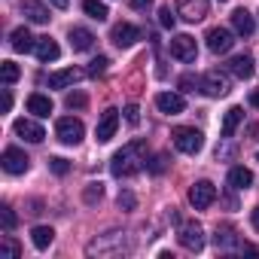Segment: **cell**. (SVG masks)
Returning <instances> with one entry per match:
<instances>
[{
	"label": "cell",
	"mask_w": 259,
	"mask_h": 259,
	"mask_svg": "<svg viewBox=\"0 0 259 259\" xmlns=\"http://www.w3.org/2000/svg\"><path fill=\"white\" fill-rule=\"evenodd\" d=\"M147 141H132V144H125L116 156H113V162H110V171H113V177H135L141 168H144V162H147Z\"/></svg>",
	"instance_id": "1"
},
{
	"label": "cell",
	"mask_w": 259,
	"mask_h": 259,
	"mask_svg": "<svg viewBox=\"0 0 259 259\" xmlns=\"http://www.w3.org/2000/svg\"><path fill=\"white\" fill-rule=\"evenodd\" d=\"M174 147L180 150V153H186V156H198L201 150H204V135L198 132V128H174Z\"/></svg>",
	"instance_id": "2"
},
{
	"label": "cell",
	"mask_w": 259,
	"mask_h": 259,
	"mask_svg": "<svg viewBox=\"0 0 259 259\" xmlns=\"http://www.w3.org/2000/svg\"><path fill=\"white\" fill-rule=\"evenodd\" d=\"M55 135H58L61 144L76 147V144L85 138V125H82L79 119H73V116H61V119L55 122Z\"/></svg>",
	"instance_id": "3"
},
{
	"label": "cell",
	"mask_w": 259,
	"mask_h": 259,
	"mask_svg": "<svg viewBox=\"0 0 259 259\" xmlns=\"http://www.w3.org/2000/svg\"><path fill=\"white\" fill-rule=\"evenodd\" d=\"M177 241H180L183 250L198 253V250L204 247V232H201V226H198L195 220H189V223H180V229H177Z\"/></svg>",
	"instance_id": "4"
},
{
	"label": "cell",
	"mask_w": 259,
	"mask_h": 259,
	"mask_svg": "<svg viewBox=\"0 0 259 259\" xmlns=\"http://www.w3.org/2000/svg\"><path fill=\"white\" fill-rule=\"evenodd\" d=\"M217 201V186L210 183V180H198L192 189H189V204L195 207V210H204V207H210Z\"/></svg>",
	"instance_id": "5"
},
{
	"label": "cell",
	"mask_w": 259,
	"mask_h": 259,
	"mask_svg": "<svg viewBox=\"0 0 259 259\" xmlns=\"http://www.w3.org/2000/svg\"><path fill=\"white\" fill-rule=\"evenodd\" d=\"M229 89H232V82H229V76L220 73V70H210V73L201 76V92H204L207 98H223V95H229Z\"/></svg>",
	"instance_id": "6"
},
{
	"label": "cell",
	"mask_w": 259,
	"mask_h": 259,
	"mask_svg": "<svg viewBox=\"0 0 259 259\" xmlns=\"http://www.w3.org/2000/svg\"><path fill=\"white\" fill-rule=\"evenodd\" d=\"M204 40H207V49H210L213 55H226V52L235 46V34H232L229 28H210Z\"/></svg>",
	"instance_id": "7"
},
{
	"label": "cell",
	"mask_w": 259,
	"mask_h": 259,
	"mask_svg": "<svg viewBox=\"0 0 259 259\" xmlns=\"http://www.w3.org/2000/svg\"><path fill=\"white\" fill-rule=\"evenodd\" d=\"M171 55H174L177 61H186V64H192V61H195V55H198L195 37H189V34H177V37L171 40Z\"/></svg>",
	"instance_id": "8"
},
{
	"label": "cell",
	"mask_w": 259,
	"mask_h": 259,
	"mask_svg": "<svg viewBox=\"0 0 259 259\" xmlns=\"http://www.w3.org/2000/svg\"><path fill=\"white\" fill-rule=\"evenodd\" d=\"M110 40H113L119 49H132V46L141 40V31H138L132 22H119V25H113V31H110Z\"/></svg>",
	"instance_id": "9"
},
{
	"label": "cell",
	"mask_w": 259,
	"mask_h": 259,
	"mask_svg": "<svg viewBox=\"0 0 259 259\" xmlns=\"http://www.w3.org/2000/svg\"><path fill=\"white\" fill-rule=\"evenodd\" d=\"M0 165H4L7 174H25L31 168V159L19 150V147H7L4 150V159H0Z\"/></svg>",
	"instance_id": "10"
},
{
	"label": "cell",
	"mask_w": 259,
	"mask_h": 259,
	"mask_svg": "<svg viewBox=\"0 0 259 259\" xmlns=\"http://www.w3.org/2000/svg\"><path fill=\"white\" fill-rule=\"evenodd\" d=\"M116 128H119V110H116V107H110V110H104V113H101L98 128H95L98 144H107V141L116 135Z\"/></svg>",
	"instance_id": "11"
},
{
	"label": "cell",
	"mask_w": 259,
	"mask_h": 259,
	"mask_svg": "<svg viewBox=\"0 0 259 259\" xmlns=\"http://www.w3.org/2000/svg\"><path fill=\"white\" fill-rule=\"evenodd\" d=\"M125 250V244H122V235L119 232H110V235H104L101 241H92L89 247H85V253L89 256H107V253H122Z\"/></svg>",
	"instance_id": "12"
},
{
	"label": "cell",
	"mask_w": 259,
	"mask_h": 259,
	"mask_svg": "<svg viewBox=\"0 0 259 259\" xmlns=\"http://www.w3.org/2000/svg\"><path fill=\"white\" fill-rule=\"evenodd\" d=\"M177 13L186 22H201L207 16V0H177Z\"/></svg>",
	"instance_id": "13"
},
{
	"label": "cell",
	"mask_w": 259,
	"mask_h": 259,
	"mask_svg": "<svg viewBox=\"0 0 259 259\" xmlns=\"http://www.w3.org/2000/svg\"><path fill=\"white\" fill-rule=\"evenodd\" d=\"M16 135H19V138H25L28 144H40V141L46 138L43 125H40V122H34V119H16Z\"/></svg>",
	"instance_id": "14"
},
{
	"label": "cell",
	"mask_w": 259,
	"mask_h": 259,
	"mask_svg": "<svg viewBox=\"0 0 259 259\" xmlns=\"http://www.w3.org/2000/svg\"><path fill=\"white\" fill-rule=\"evenodd\" d=\"M22 16L28 22H34V25H46L52 19L49 16V7L43 4V0H25V4H22Z\"/></svg>",
	"instance_id": "15"
},
{
	"label": "cell",
	"mask_w": 259,
	"mask_h": 259,
	"mask_svg": "<svg viewBox=\"0 0 259 259\" xmlns=\"http://www.w3.org/2000/svg\"><path fill=\"white\" fill-rule=\"evenodd\" d=\"M156 107H159L162 113H168V116H177V113L186 110V101H183L177 92H159V95H156Z\"/></svg>",
	"instance_id": "16"
},
{
	"label": "cell",
	"mask_w": 259,
	"mask_h": 259,
	"mask_svg": "<svg viewBox=\"0 0 259 259\" xmlns=\"http://www.w3.org/2000/svg\"><path fill=\"white\" fill-rule=\"evenodd\" d=\"M79 79H82V70H79V67H64V70L49 73V85H52V89H67V85H73V82H79Z\"/></svg>",
	"instance_id": "17"
},
{
	"label": "cell",
	"mask_w": 259,
	"mask_h": 259,
	"mask_svg": "<svg viewBox=\"0 0 259 259\" xmlns=\"http://www.w3.org/2000/svg\"><path fill=\"white\" fill-rule=\"evenodd\" d=\"M34 55L46 64V61H55L58 55H61V49H58V43L52 40V37H37V46H34Z\"/></svg>",
	"instance_id": "18"
},
{
	"label": "cell",
	"mask_w": 259,
	"mask_h": 259,
	"mask_svg": "<svg viewBox=\"0 0 259 259\" xmlns=\"http://www.w3.org/2000/svg\"><path fill=\"white\" fill-rule=\"evenodd\" d=\"M232 28H235V34L250 37V34L256 31V22H253V16H250L247 10H235V13H232Z\"/></svg>",
	"instance_id": "19"
},
{
	"label": "cell",
	"mask_w": 259,
	"mask_h": 259,
	"mask_svg": "<svg viewBox=\"0 0 259 259\" xmlns=\"http://www.w3.org/2000/svg\"><path fill=\"white\" fill-rule=\"evenodd\" d=\"M70 46L73 52H89L95 46V34L89 28H70Z\"/></svg>",
	"instance_id": "20"
},
{
	"label": "cell",
	"mask_w": 259,
	"mask_h": 259,
	"mask_svg": "<svg viewBox=\"0 0 259 259\" xmlns=\"http://www.w3.org/2000/svg\"><path fill=\"white\" fill-rule=\"evenodd\" d=\"M241 122H244V110H241V107H229L226 116H223V128H220L223 138H232V135L238 132V125H241Z\"/></svg>",
	"instance_id": "21"
},
{
	"label": "cell",
	"mask_w": 259,
	"mask_h": 259,
	"mask_svg": "<svg viewBox=\"0 0 259 259\" xmlns=\"http://www.w3.org/2000/svg\"><path fill=\"white\" fill-rule=\"evenodd\" d=\"M10 46H13L16 52H34L37 40L31 37V31H28V28H16V31H13V40H10Z\"/></svg>",
	"instance_id": "22"
},
{
	"label": "cell",
	"mask_w": 259,
	"mask_h": 259,
	"mask_svg": "<svg viewBox=\"0 0 259 259\" xmlns=\"http://www.w3.org/2000/svg\"><path fill=\"white\" fill-rule=\"evenodd\" d=\"M229 70H232L238 79H250V76H253V58H250V55H235V58L229 61Z\"/></svg>",
	"instance_id": "23"
},
{
	"label": "cell",
	"mask_w": 259,
	"mask_h": 259,
	"mask_svg": "<svg viewBox=\"0 0 259 259\" xmlns=\"http://www.w3.org/2000/svg\"><path fill=\"white\" fill-rule=\"evenodd\" d=\"M250 183H253V171H250V168L238 165V168L229 171V186H232V189H250Z\"/></svg>",
	"instance_id": "24"
},
{
	"label": "cell",
	"mask_w": 259,
	"mask_h": 259,
	"mask_svg": "<svg viewBox=\"0 0 259 259\" xmlns=\"http://www.w3.org/2000/svg\"><path fill=\"white\" fill-rule=\"evenodd\" d=\"M28 113H34L37 119H46V116L52 113V101H49L46 95H31V98H28Z\"/></svg>",
	"instance_id": "25"
},
{
	"label": "cell",
	"mask_w": 259,
	"mask_h": 259,
	"mask_svg": "<svg viewBox=\"0 0 259 259\" xmlns=\"http://www.w3.org/2000/svg\"><path fill=\"white\" fill-rule=\"evenodd\" d=\"M31 241H34L37 250H46V247L55 241V229H52V226H34V229H31Z\"/></svg>",
	"instance_id": "26"
},
{
	"label": "cell",
	"mask_w": 259,
	"mask_h": 259,
	"mask_svg": "<svg viewBox=\"0 0 259 259\" xmlns=\"http://www.w3.org/2000/svg\"><path fill=\"white\" fill-rule=\"evenodd\" d=\"M217 247L220 250H229V247H238V235H235V229L232 226H217Z\"/></svg>",
	"instance_id": "27"
},
{
	"label": "cell",
	"mask_w": 259,
	"mask_h": 259,
	"mask_svg": "<svg viewBox=\"0 0 259 259\" xmlns=\"http://www.w3.org/2000/svg\"><path fill=\"white\" fill-rule=\"evenodd\" d=\"M82 10H85V16L89 19H95V22H104L110 13H107V4H101V0H82Z\"/></svg>",
	"instance_id": "28"
},
{
	"label": "cell",
	"mask_w": 259,
	"mask_h": 259,
	"mask_svg": "<svg viewBox=\"0 0 259 259\" xmlns=\"http://www.w3.org/2000/svg\"><path fill=\"white\" fill-rule=\"evenodd\" d=\"M82 198H85V204L101 201V198H104V183H89V186H85V192H82Z\"/></svg>",
	"instance_id": "29"
},
{
	"label": "cell",
	"mask_w": 259,
	"mask_h": 259,
	"mask_svg": "<svg viewBox=\"0 0 259 259\" xmlns=\"http://www.w3.org/2000/svg\"><path fill=\"white\" fill-rule=\"evenodd\" d=\"M107 67H110V58H107V55H98V58L89 64V76H104Z\"/></svg>",
	"instance_id": "30"
},
{
	"label": "cell",
	"mask_w": 259,
	"mask_h": 259,
	"mask_svg": "<svg viewBox=\"0 0 259 259\" xmlns=\"http://www.w3.org/2000/svg\"><path fill=\"white\" fill-rule=\"evenodd\" d=\"M0 73H4V82H7V85H13V82L19 79V64H16V61H4Z\"/></svg>",
	"instance_id": "31"
},
{
	"label": "cell",
	"mask_w": 259,
	"mask_h": 259,
	"mask_svg": "<svg viewBox=\"0 0 259 259\" xmlns=\"http://www.w3.org/2000/svg\"><path fill=\"white\" fill-rule=\"evenodd\" d=\"M116 201H119V207H122V210H135V207H138V198H135V192H128V189H122Z\"/></svg>",
	"instance_id": "32"
},
{
	"label": "cell",
	"mask_w": 259,
	"mask_h": 259,
	"mask_svg": "<svg viewBox=\"0 0 259 259\" xmlns=\"http://www.w3.org/2000/svg\"><path fill=\"white\" fill-rule=\"evenodd\" d=\"M49 168H52V174L64 177V174L70 171V162H67V159H61V156H52V159H49Z\"/></svg>",
	"instance_id": "33"
},
{
	"label": "cell",
	"mask_w": 259,
	"mask_h": 259,
	"mask_svg": "<svg viewBox=\"0 0 259 259\" xmlns=\"http://www.w3.org/2000/svg\"><path fill=\"white\" fill-rule=\"evenodd\" d=\"M0 223H4V229H7V232H13V229H16V213H13V207H10V204L0 207Z\"/></svg>",
	"instance_id": "34"
},
{
	"label": "cell",
	"mask_w": 259,
	"mask_h": 259,
	"mask_svg": "<svg viewBox=\"0 0 259 259\" xmlns=\"http://www.w3.org/2000/svg\"><path fill=\"white\" fill-rule=\"evenodd\" d=\"M0 253H7V256H13V259H19L22 256V247L13 241V238H4L0 241Z\"/></svg>",
	"instance_id": "35"
},
{
	"label": "cell",
	"mask_w": 259,
	"mask_h": 259,
	"mask_svg": "<svg viewBox=\"0 0 259 259\" xmlns=\"http://www.w3.org/2000/svg\"><path fill=\"white\" fill-rule=\"evenodd\" d=\"M64 104H67V110H82V107H85V95L73 92V95H67V98H64Z\"/></svg>",
	"instance_id": "36"
},
{
	"label": "cell",
	"mask_w": 259,
	"mask_h": 259,
	"mask_svg": "<svg viewBox=\"0 0 259 259\" xmlns=\"http://www.w3.org/2000/svg\"><path fill=\"white\" fill-rule=\"evenodd\" d=\"M147 168H150V174H162V171L168 168V156H165V153H159V156H156Z\"/></svg>",
	"instance_id": "37"
},
{
	"label": "cell",
	"mask_w": 259,
	"mask_h": 259,
	"mask_svg": "<svg viewBox=\"0 0 259 259\" xmlns=\"http://www.w3.org/2000/svg\"><path fill=\"white\" fill-rule=\"evenodd\" d=\"M180 89L183 92H195V89H201V79H195L192 73H186V76H180Z\"/></svg>",
	"instance_id": "38"
},
{
	"label": "cell",
	"mask_w": 259,
	"mask_h": 259,
	"mask_svg": "<svg viewBox=\"0 0 259 259\" xmlns=\"http://www.w3.org/2000/svg\"><path fill=\"white\" fill-rule=\"evenodd\" d=\"M125 122H128V125H138V122H141V110H138V104H128V107H125Z\"/></svg>",
	"instance_id": "39"
},
{
	"label": "cell",
	"mask_w": 259,
	"mask_h": 259,
	"mask_svg": "<svg viewBox=\"0 0 259 259\" xmlns=\"http://www.w3.org/2000/svg\"><path fill=\"white\" fill-rule=\"evenodd\" d=\"M159 25H162V28H174V13H171V7L159 10Z\"/></svg>",
	"instance_id": "40"
},
{
	"label": "cell",
	"mask_w": 259,
	"mask_h": 259,
	"mask_svg": "<svg viewBox=\"0 0 259 259\" xmlns=\"http://www.w3.org/2000/svg\"><path fill=\"white\" fill-rule=\"evenodd\" d=\"M0 107H4V113H10V107H13V95H10V89H4V98H0Z\"/></svg>",
	"instance_id": "41"
},
{
	"label": "cell",
	"mask_w": 259,
	"mask_h": 259,
	"mask_svg": "<svg viewBox=\"0 0 259 259\" xmlns=\"http://www.w3.org/2000/svg\"><path fill=\"white\" fill-rule=\"evenodd\" d=\"M128 4H132V10H147L153 0H128Z\"/></svg>",
	"instance_id": "42"
},
{
	"label": "cell",
	"mask_w": 259,
	"mask_h": 259,
	"mask_svg": "<svg viewBox=\"0 0 259 259\" xmlns=\"http://www.w3.org/2000/svg\"><path fill=\"white\" fill-rule=\"evenodd\" d=\"M250 223H253V229L259 232V204H256V207L250 210Z\"/></svg>",
	"instance_id": "43"
},
{
	"label": "cell",
	"mask_w": 259,
	"mask_h": 259,
	"mask_svg": "<svg viewBox=\"0 0 259 259\" xmlns=\"http://www.w3.org/2000/svg\"><path fill=\"white\" fill-rule=\"evenodd\" d=\"M49 4H52L55 10H67V7H70V0H49Z\"/></svg>",
	"instance_id": "44"
},
{
	"label": "cell",
	"mask_w": 259,
	"mask_h": 259,
	"mask_svg": "<svg viewBox=\"0 0 259 259\" xmlns=\"http://www.w3.org/2000/svg\"><path fill=\"white\" fill-rule=\"evenodd\" d=\"M250 104H253V107H259V89H256V92H250Z\"/></svg>",
	"instance_id": "45"
}]
</instances>
